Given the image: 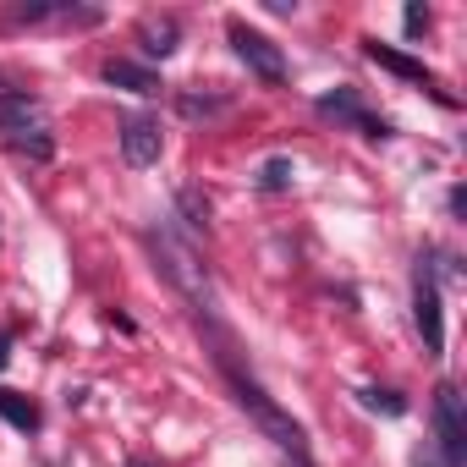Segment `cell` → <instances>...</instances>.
<instances>
[{"label": "cell", "mask_w": 467, "mask_h": 467, "mask_svg": "<svg viewBox=\"0 0 467 467\" xmlns=\"http://www.w3.org/2000/svg\"><path fill=\"white\" fill-rule=\"evenodd\" d=\"M198 325H203V336H209V358L220 363V374H225V385H231V390H237V401L254 412V423H259V429H265L286 456H292V462H308V440H303V429H297V423L275 407V396H270L248 368H243V347H237V336H231L214 314H198Z\"/></svg>", "instance_id": "cell-1"}, {"label": "cell", "mask_w": 467, "mask_h": 467, "mask_svg": "<svg viewBox=\"0 0 467 467\" xmlns=\"http://www.w3.org/2000/svg\"><path fill=\"white\" fill-rule=\"evenodd\" d=\"M149 254H154V270L198 308V314H214V286H209V270H203V259H198V248L192 243H182L171 225H149Z\"/></svg>", "instance_id": "cell-2"}, {"label": "cell", "mask_w": 467, "mask_h": 467, "mask_svg": "<svg viewBox=\"0 0 467 467\" xmlns=\"http://www.w3.org/2000/svg\"><path fill=\"white\" fill-rule=\"evenodd\" d=\"M225 39H231L237 61H243L259 83H286V56H281V45H275V39L254 34L248 23H225Z\"/></svg>", "instance_id": "cell-3"}, {"label": "cell", "mask_w": 467, "mask_h": 467, "mask_svg": "<svg viewBox=\"0 0 467 467\" xmlns=\"http://www.w3.org/2000/svg\"><path fill=\"white\" fill-rule=\"evenodd\" d=\"M412 319L423 330V352L440 358L445 352V308H440V286H434V270L418 259V275H412Z\"/></svg>", "instance_id": "cell-4"}, {"label": "cell", "mask_w": 467, "mask_h": 467, "mask_svg": "<svg viewBox=\"0 0 467 467\" xmlns=\"http://www.w3.org/2000/svg\"><path fill=\"white\" fill-rule=\"evenodd\" d=\"M434 440H440V462L445 467H462V456H467V418H462L456 385H440L434 390Z\"/></svg>", "instance_id": "cell-5"}, {"label": "cell", "mask_w": 467, "mask_h": 467, "mask_svg": "<svg viewBox=\"0 0 467 467\" xmlns=\"http://www.w3.org/2000/svg\"><path fill=\"white\" fill-rule=\"evenodd\" d=\"M363 56H368L374 67H385V72L407 78V83H423V88H429L440 105H456V99H451V94H445V88H440L429 72H423V61H412V56H401V50H390V45H379V39H363Z\"/></svg>", "instance_id": "cell-6"}, {"label": "cell", "mask_w": 467, "mask_h": 467, "mask_svg": "<svg viewBox=\"0 0 467 467\" xmlns=\"http://www.w3.org/2000/svg\"><path fill=\"white\" fill-rule=\"evenodd\" d=\"M160 149H165L160 121H149V116H127L121 121V154H127V165H154Z\"/></svg>", "instance_id": "cell-7"}, {"label": "cell", "mask_w": 467, "mask_h": 467, "mask_svg": "<svg viewBox=\"0 0 467 467\" xmlns=\"http://www.w3.org/2000/svg\"><path fill=\"white\" fill-rule=\"evenodd\" d=\"M319 110H325V116H336V121H347V127H358L363 138H390V127H385L379 116H368V110L358 105V94H352V88L325 94V99H319Z\"/></svg>", "instance_id": "cell-8"}, {"label": "cell", "mask_w": 467, "mask_h": 467, "mask_svg": "<svg viewBox=\"0 0 467 467\" xmlns=\"http://www.w3.org/2000/svg\"><path fill=\"white\" fill-rule=\"evenodd\" d=\"M34 121H39V99H34V94L0 88V132H6V138H23V132H34Z\"/></svg>", "instance_id": "cell-9"}, {"label": "cell", "mask_w": 467, "mask_h": 467, "mask_svg": "<svg viewBox=\"0 0 467 467\" xmlns=\"http://www.w3.org/2000/svg\"><path fill=\"white\" fill-rule=\"evenodd\" d=\"M105 83L110 88H132V94H160V78L149 67H138V61H110L105 67Z\"/></svg>", "instance_id": "cell-10"}, {"label": "cell", "mask_w": 467, "mask_h": 467, "mask_svg": "<svg viewBox=\"0 0 467 467\" xmlns=\"http://www.w3.org/2000/svg\"><path fill=\"white\" fill-rule=\"evenodd\" d=\"M0 418H6L12 429H23V434L39 429V407H34L28 396H17V390H0Z\"/></svg>", "instance_id": "cell-11"}, {"label": "cell", "mask_w": 467, "mask_h": 467, "mask_svg": "<svg viewBox=\"0 0 467 467\" xmlns=\"http://www.w3.org/2000/svg\"><path fill=\"white\" fill-rule=\"evenodd\" d=\"M176 209H182V220H187L192 237H203V231H209V198L198 187H176Z\"/></svg>", "instance_id": "cell-12"}, {"label": "cell", "mask_w": 467, "mask_h": 467, "mask_svg": "<svg viewBox=\"0 0 467 467\" xmlns=\"http://www.w3.org/2000/svg\"><path fill=\"white\" fill-rule=\"evenodd\" d=\"M138 39H143L149 56H171V50H176V23H171V17H160V23L149 17V23L138 28Z\"/></svg>", "instance_id": "cell-13"}, {"label": "cell", "mask_w": 467, "mask_h": 467, "mask_svg": "<svg viewBox=\"0 0 467 467\" xmlns=\"http://www.w3.org/2000/svg\"><path fill=\"white\" fill-rule=\"evenodd\" d=\"M292 176H297V171H292V160H286V154H275V160H265V165H259V187H265V192H286V187H292Z\"/></svg>", "instance_id": "cell-14"}, {"label": "cell", "mask_w": 467, "mask_h": 467, "mask_svg": "<svg viewBox=\"0 0 467 467\" xmlns=\"http://www.w3.org/2000/svg\"><path fill=\"white\" fill-rule=\"evenodd\" d=\"M17 154H28V160H50L56 154V138L45 132V127H34V132H23V138H6Z\"/></svg>", "instance_id": "cell-15"}, {"label": "cell", "mask_w": 467, "mask_h": 467, "mask_svg": "<svg viewBox=\"0 0 467 467\" xmlns=\"http://www.w3.org/2000/svg\"><path fill=\"white\" fill-rule=\"evenodd\" d=\"M358 396H363V407H368V412H385V418H401V412H407V401H401L396 390L368 385V390H358Z\"/></svg>", "instance_id": "cell-16"}, {"label": "cell", "mask_w": 467, "mask_h": 467, "mask_svg": "<svg viewBox=\"0 0 467 467\" xmlns=\"http://www.w3.org/2000/svg\"><path fill=\"white\" fill-rule=\"evenodd\" d=\"M176 105H182V116H209V110H225V99H220V94H203V99H198V94H182Z\"/></svg>", "instance_id": "cell-17"}, {"label": "cell", "mask_w": 467, "mask_h": 467, "mask_svg": "<svg viewBox=\"0 0 467 467\" xmlns=\"http://www.w3.org/2000/svg\"><path fill=\"white\" fill-rule=\"evenodd\" d=\"M423 28H429V12H423V6H407V34H412V39H418V34H423Z\"/></svg>", "instance_id": "cell-18"}, {"label": "cell", "mask_w": 467, "mask_h": 467, "mask_svg": "<svg viewBox=\"0 0 467 467\" xmlns=\"http://www.w3.org/2000/svg\"><path fill=\"white\" fill-rule=\"evenodd\" d=\"M6 363H12V341H6V336H0V368H6Z\"/></svg>", "instance_id": "cell-19"}, {"label": "cell", "mask_w": 467, "mask_h": 467, "mask_svg": "<svg viewBox=\"0 0 467 467\" xmlns=\"http://www.w3.org/2000/svg\"><path fill=\"white\" fill-rule=\"evenodd\" d=\"M127 467H149V462H143V456H132V462H127Z\"/></svg>", "instance_id": "cell-20"}]
</instances>
